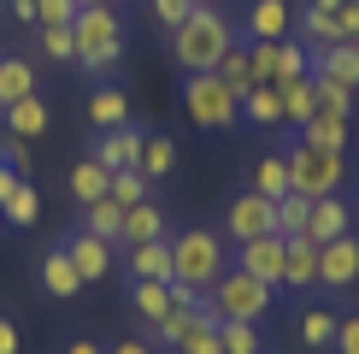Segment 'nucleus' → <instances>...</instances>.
Returning <instances> with one entry per match:
<instances>
[{
	"label": "nucleus",
	"instance_id": "obj_1",
	"mask_svg": "<svg viewBox=\"0 0 359 354\" xmlns=\"http://www.w3.org/2000/svg\"><path fill=\"white\" fill-rule=\"evenodd\" d=\"M236 48V18L224 6H194L171 29V59L183 71H218V59Z\"/></svg>",
	"mask_w": 359,
	"mask_h": 354
},
{
	"label": "nucleus",
	"instance_id": "obj_2",
	"mask_svg": "<svg viewBox=\"0 0 359 354\" xmlns=\"http://www.w3.org/2000/svg\"><path fill=\"white\" fill-rule=\"evenodd\" d=\"M71 36H77V65L88 77H107L118 65V53H124V18L112 6H83L71 18Z\"/></svg>",
	"mask_w": 359,
	"mask_h": 354
},
{
	"label": "nucleus",
	"instance_id": "obj_3",
	"mask_svg": "<svg viewBox=\"0 0 359 354\" xmlns=\"http://www.w3.org/2000/svg\"><path fill=\"white\" fill-rule=\"evenodd\" d=\"M283 154H289V189H294V195H306V201L341 195V183H348V159H341L336 148H318V142L294 136Z\"/></svg>",
	"mask_w": 359,
	"mask_h": 354
},
{
	"label": "nucleus",
	"instance_id": "obj_4",
	"mask_svg": "<svg viewBox=\"0 0 359 354\" xmlns=\"http://www.w3.org/2000/svg\"><path fill=\"white\" fill-rule=\"evenodd\" d=\"M230 272V254H224V242L212 230H183L171 236V284H189V289H212L218 277Z\"/></svg>",
	"mask_w": 359,
	"mask_h": 354
},
{
	"label": "nucleus",
	"instance_id": "obj_5",
	"mask_svg": "<svg viewBox=\"0 0 359 354\" xmlns=\"http://www.w3.org/2000/svg\"><path fill=\"white\" fill-rule=\"evenodd\" d=\"M183 112L194 118V130H206V136H224V130L242 124V100L218 83V71H189V83H183Z\"/></svg>",
	"mask_w": 359,
	"mask_h": 354
},
{
	"label": "nucleus",
	"instance_id": "obj_6",
	"mask_svg": "<svg viewBox=\"0 0 359 354\" xmlns=\"http://www.w3.org/2000/svg\"><path fill=\"white\" fill-rule=\"evenodd\" d=\"M271 301H277V289L259 284V277H248L242 266H230V272L206 289V307H212L218 319H248V324H259L265 313H271Z\"/></svg>",
	"mask_w": 359,
	"mask_h": 354
},
{
	"label": "nucleus",
	"instance_id": "obj_7",
	"mask_svg": "<svg viewBox=\"0 0 359 354\" xmlns=\"http://www.w3.org/2000/svg\"><path fill=\"white\" fill-rule=\"evenodd\" d=\"M224 230L236 242H253V236H277V201H265L259 189H242L230 206H224Z\"/></svg>",
	"mask_w": 359,
	"mask_h": 354
},
{
	"label": "nucleus",
	"instance_id": "obj_8",
	"mask_svg": "<svg viewBox=\"0 0 359 354\" xmlns=\"http://www.w3.org/2000/svg\"><path fill=\"white\" fill-rule=\"evenodd\" d=\"M283 260H289V242L283 236H253V242H236V266L259 284L283 289Z\"/></svg>",
	"mask_w": 359,
	"mask_h": 354
},
{
	"label": "nucleus",
	"instance_id": "obj_9",
	"mask_svg": "<svg viewBox=\"0 0 359 354\" xmlns=\"http://www.w3.org/2000/svg\"><path fill=\"white\" fill-rule=\"evenodd\" d=\"M318 284L324 289H353L359 284V236H336L318 248Z\"/></svg>",
	"mask_w": 359,
	"mask_h": 354
},
{
	"label": "nucleus",
	"instance_id": "obj_10",
	"mask_svg": "<svg viewBox=\"0 0 359 354\" xmlns=\"http://www.w3.org/2000/svg\"><path fill=\"white\" fill-rule=\"evenodd\" d=\"M294 36V12L289 0H253L242 18V41H289Z\"/></svg>",
	"mask_w": 359,
	"mask_h": 354
},
{
	"label": "nucleus",
	"instance_id": "obj_11",
	"mask_svg": "<svg viewBox=\"0 0 359 354\" xmlns=\"http://www.w3.org/2000/svg\"><path fill=\"white\" fill-rule=\"evenodd\" d=\"M65 254H71V266H77V277L83 284H100V277L112 272V242H100V236H88V230H77L65 242Z\"/></svg>",
	"mask_w": 359,
	"mask_h": 354
},
{
	"label": "nucleus",
	"instance_id": "obj_12",
	"mask_svg": "<svg viewBox=\"0 0 359 354\" xmlns=\"http://www.w3.org/2000/svg\"><path fill=\"white\" fill-rule=\"evenodd\" d=\"M312 242H336V236H353V206L341 201V195H324V201H312V225H306Z\"/></svg>",
	"mask_w": 359,
	"mask_h": 354
},
{
	"label": "nucleus",
	"instance_id": "obj_13",
	"mask_svg": "<svg viewBox=\"0 0 359 354\" xmlns=\"http://www.w3.org/2000/svg\"><path fill=\"white\" fill-rule=\"evenodd\" d=\"M312 77H330V83H341V88L359 95V48H353V41L318 48V53H312Z\"/></svg>",
	"mask_w": 359,
	"mask_h": 354
},
{
	"label": "nucleus",
	"instance_id": "obj_14",
	"mask_svg": "<svg viewBox=\"0 0 359 354\" xmlns=\"http://www.w3.org/2000/svg\"><path fill=\"white\" fill-rule=\"evenodd\" d=\"M124 266H130V284H171V236L165 242H136Z\"/></svg>",
	"mask_w": 359,
	"mask_h": 354
},
{
	"label": "nucleus",
	"instance_id": "obj_15",
	"mask_svg": "<svg viewBox=\"0 0 359 354\" xmlns=\"http://www.w3.org/2000/svg\"><path fill=\"white\" fill-rule=\"evenodd\" d=\"M36 284L48 289V295H59V301H71V295L83 289V277H77V266H71V254H65V242H59V248H48V254H41V266H36Z\"/></svg>",
	"mask_w": 359,
	"mask_h": 354
},
{
	"label": "nucleus",
	"instance_id": "obj_16",
	"mask_svg": "<svg viewBox=\"0 0 359 354\" xmlns=\"http://www.w3.org/2000/svg\"><path fill=\"white\" fill-rule=\"evenodd\" d=\"M142 142H147V136H142V130H130V124H124V130H107L95 159H100L107 171H136V166H142Z\"/></svg>",
	"mask_w": 359,
	"mask_h": 354
},
{
	"label": "nucleus",
	"instance_id": "obj_17",
	"mask_svg": "<svg viewBox=\"0 0 359 354\" xmlns=\"http://www.w3.org/2000/svg\"><path fill=\"white\" fill-rule=\"evenodd\" d=\"M318 284V242L289 236V260H283V289H312Z\"/></svg>",
	"mask_w": 359,
	"mask_h": 354
},
{
	"label": "nucleus",
	"instance_id": "obj_18",
	"mask_svg": "<svg viewBox=\"0 0 359 354\" xmlns=\"http://www.w3.org/2000/svg\"><path fill=\"white\" fill-rule=\"evenodd\" d=\"M0 124H6V136H41V130L53 124V112H48V100L41 95H24V100H12L6 112H0Z\"/></svg>",
	"mask_w": 359,
	"mask_h": 354
},
{
	"label": "nucleus",
	"instance_id": "obj_19",
	"mask_svg": "<svg viewBox=\"0 0 359 354\" xmlns=\"http://www.w3.org/2000/svg\"><path fill=\"white\" fill-rule=\"evenodd\" d=\"M294 41H301L306 53H318V48H336V41H341V29H336V12L301 6V12H294Z\"/></svg>",
	"mask_w": 359,
	"mask_h": 354
},
{
	"label": "nucleus",
	"instance_id": "obj_20",
	"mask_svg": "<svg viewBox=\"0 0 359 354\" xmlns=\"http://www.w3.org/2000/svg\"><path fill=\"white\" fill-rule=\"evenodd\" d=\"M24 95H36V65L24 53H0V112Z\"/></svg>",
	"mask_w": 359,
	"mask_h": 354
},
{
	"label": "nucleus",
	"instance_id": "obj_21",
	"mask_svg": "<svg viewBox=\"0 0 359 354\" xmlns=\"http://www.w3.org/2000/svg\"><path fill=\"white\" fill-rule=\"evenodd\" d=\"M218 83L230 88L236 100H242V95H253V88H259V71H253V59H248V41H236V48H230V53L218 59Z\"/></svg>",
	"mask_w": 359,
	"mask_h": 354
},
{
	"label": "nucleus",
	"instance_id": "obj_22",
	"mask_svg": "<svg viewBox=\"0 0 359 354\" xmlns=\"http://www.w3.org/2000/svg\"><path fill=\"white\" fill-rule=\"evenodd\" d=\"M118 242H165V213H159L154 201H142V206H124V236Z\"/></svg>",
	"mask_w": 359,
	"mask_h": 354
},
{
	"label": "nucleus",
	"instance_id": "obj_23",
	"mask_svg": "<svg viewBox=\"0 0 359 354\" xmlns=\"http://www.w3.org/2000/svg\"><path fill=\"white\" fill-rule=\"evenodd\" d=\"M88 118H95V130H124L130 95H124V88H112V83H100L95 95H88Z\"/></svg>",
	"mask_w": 359,
	"mask_h": 354
},
{
	"label": "nucleus",
	"instance_id": "obj_24",
	"mask_svg": "<svg viewBox=\"0 0 359 354\" xmlns=\"http://www.w3.org/2000/svg\"><path fill=\"white\" fill-rule=\"evenodd\" d=\"M242 118L259 124V130H277L283 124V88L277 83H259L253 95H242Z\"/></svg>",
	"mask_w": 359,
	"mask_h": 354
},
{
	"label": "nucleus",
	"instance_id": "obj_25",
	"mask_svg": "<svg viewBox=\"0 0 359 354\" xmlns=\"http://www.w3.org/2000/svg\"><path fill=\"white\" fill-rule=\"evenodd\" d=\"M248 189H259L265 201H283V195H289V154H259V159H253V183Z\"/></svg>",
	"mask_w": 359,
	"mask_h": 354
},
{
	"label": "nucleus",
	"instance_id": "obj_26",
	"mask_svg": "<svg viewBox=\"0 0 359 354\" xmlns=\"http://www.w3.org/2000/svg\"><path fill=\"white\" fill-rule=\"evenodd\" d=\"M348 136H353V124H348V118H336V112H312L306 124H301V142L336 148V154H348Z\"/></svg>",
	"mask_w": 359,
	"mask_h": 354
},
{
	"label": "nucleus",
	"instance_id": "obj_27",
	"mask_svg": "<svg viewBox=\"0 0 359 354\" xmlns=\"http://www.w3.org/2000/svg\"><path fill=\"white\" fill-rule=\"evenodd\" d=\"M83 230L100 236V242H118V236H124V206H118L112 195H100L95 206H83Z\"/></svg>",
	"mask_w": 359,
	"mask_h": 354
},
{
	"label": "nucleus",
	"instance_id": "obj_28",
	"mask_svg": "<svg viewBox=\"0 0 359 354\" xmlns=\"http://www.w3.org/2000/svg\"><path fill=\"white\" fill-rule=\"evenodd\" d=\"M147 183H159V177H171L177 171V142L171 136H147L142 142V166H136Z\"/></svg>",
	"mask_w": 359,
	"mask_h": 354
},
{
	"label": "nucleus",
	"instance_id": "obj_29",
	"mask_svg": "<svg viewBox=\"0 0 359 354\" xmlns=\"http://www.w3.org/2000/svg\"><path fill=\"white\" fill-rule=\"evenodd\" d=\"M218 324H224V319L212 313V307H206V313L189 324V336L177 343V354H224V343H218Z\"/></svg>",
	"mask_w": 359,
	"mask_h": 354
},
{
	"label": "nucleus",
	"instance_id": "obj_30",
	"mask_svg": "<svg viewBox=\"0 0 359 354\" xmlns=\"http://www.w3.org/2000/svg\"><path fill=\"white\" fill-rule=\"evenodd\" d=\"M107 166H100V159H83V166H71V195H77L83 206H95L100 195H107Z\"/></svg>",
	"mask_w": 359,
	"mask_h": 354
},
{
	"label": "nucleus",
	"instance_id": "obj_31",
	"mask_svg": "<svg viewBox=\"0 0 359 354\" xmlns=\"http://www.w3.org/2000/svg\"><path fill=\"white\" fill-rule=\"evenodd\" d=\"M130 307H136L147 324H159L171 313V284H130Z\"/></svg>",
	"mask_w": 359,
	"mask_h": 354
},
{
	"label": "nucleus",
	"instance_id": "obj_32",
	"mask_svg": "<svg viewBox=\"0 0 359 354\" xmlns=\"http://www.w3.org/2000/svg\"><path fill=\"white\" fill-rule=\"evenodd\" d=\"M306 225H312V201L289 189V195L277 201V236L283 242H289V236H306Z\"/></svg>",
	"mask_w": 359,
	"mask_h": 354
},
{
	"label": "nucleus",
	"instance_id": "obj_33",
	"mask_svg": "<svg viewBox=\"0 0 359 354\" xmlns=\"http://www.w3.org/2000/svg\"><path fill=\"white\" fill-rule=\"evenodd\" d=\"M312 112H318V95H312V77H301V83H289V88H283V124H294V130H301Z\"/></svg>",
	"mask_w": 359,
	"mask_h": 354
},
{
	"label": "nucleus",
	"instance_id": "obj_34",
	"mask_svg": "<svg viewBox=\"0 0 359 354\" xmlns=\"http://www.w3.org/2000/svg\"><path fill=\"white\" fill-rule=\"evenodd\" d=\"M218 343H224V354H265L259 324H248V319H224L218 324Z\"/></svg>",
	"mask_w": 359,
	"mask_h": 354
},
{
	"label": "nucleus",
	"instance_id": "obj_35",
	"mask_svg": "<svg viewBox=\"0 0 359 354\" xmlns=\"http://www.w3.org/2000/svg\"><path fill=\"white\" fill-rule=\"evenodd\" d=\"M0 213H6V225H12V230H29V225L41 218V195H36L29 183H18V195H12L6 206H0Z\"/></svg>",
	"mask_w": 359,
	"mask_h": 354
},
{
	"label": "nucleus",
	"instance_id": "obj_36",
	"mask_svg": "<svg viewBox=\"0 0 359 354\" xmlns=\"http://www.w3.org/2000/svg\"><path fill=\"white\" fill-rule=\"evenodd\" d=\"M301 343L306 348H330L336 343V313L330 307H312V313L301 319Z\"/></svg>",
	"mask_w": 359,
	"mask_h": 354
},
{
	"label": "nucleus",
	"instance_id": "obj_37",
	"mask_svg": "<svg viewBox=\"0 0 359 354\" xmlns=\"http://www.w3.org/2000/svg\"><path fill=\"white\" fill-rule=\"evenodd\" d=\"M248 59L259 71V83H283V41H248Z\"/></svg>",
	"mask_w": 359,
	"mask_h": 354
},
{
	"label": "nucleus",
	"instance_id": "obj_38",
	"mask_svg": "<svg viewBox=\"0 0 359 354\" xmlns=\"http://www.w3.org/2000/svg\"><path fill=\"white\" fill-rule=\"evenodd\" d=\"M312 95H318V112L353 118V88H341V83H330V77H312Z\"/></svg>",
	"mask_w": 359,
	"mask_h": 354
},
{
	"label": "nucleus",
	"instance_id": "obj_39",
	"mask_svg": "<svg viewBox=\"0 0 359 354\" xmlns=\"http://www.w3.org/2000/svg\"><path fill=\"white\" fill-rule=\"evenodd\" d=\"M107 195H112L118 206H142V201H147V177H142V171H112V177H107Z\"/></svg>",
	"mask_w": 359,
	"mask_h": 354
},
{
	"label": "nucleus",
	"instance_id": "obj_40",
	"mask_svg": "<svg viewBox=\"0 0 359 354\" xmlns=\"http://www.w3.org/2000/svg\"><path fill=\"white\" fill-rule=\"evenodd\" d=\"M194 319H201V313H183V307H171V313L154 324V348H177V343L189 336V324H194Z\"/></svg>",
	"mask_w": 359,
	"mask_h": 354
},
{
	"label": "nucleus",
	"instance_id": "obj_41",
	"mask_svg": "<svg viewBox=\"0 0 359 354\" xmlns=\"http://www.w3.org/2000/svg\"><path fill=\"white\" fill-rule=\"evenodd\" d=\"M41 53L53 59H77V36H71V24H41Z\"/></svg>",
	"mask_w": 359,
	"mask_h": 354
},
{
	"label": "nucleus",
	"instance_id": "obj_42",
	"mask_svg": "<svg viewBox=\"0 0 359 354\" xmlns=\"http://www.w3.org/2000/svg\"><path fill=\"white\" fill-rule=\"evenodd\" d=\"M336 354H359V307H348V313L336 319Z\"/></svg>",
	"mask_w": 359,
	"mask_h": 354
},
{
	"label": "nucleus",
	"instance_id": "obj_43",
	"mask_svg": "<svg viewBox=\"0 0 359 354\" xmlns=\"http://www.w3.org/2000/svg\"><path fill=\"white\" fill-rule=\"evenodd\" d=\"M147 6H154V24H159V29H165V36H171V29H177V24H183V18H189V12H194V6H189V0H147Z\"/></svg>",
	"mask_w": 359,
	"mask_h": 354
},
{
	"label": "nucleus",
	"instance_id": "obj_44",
	"mask_svg": "<svg viewBox=\"0 0 359 354\" xmlns=\"http://www.w3.org/2000/svg\"><path fill=\"white\" fill-rule=\"evenodd\" d=\"M77 0H36V24H71Z\"/></svg>",
	"mask_w": 359,
	"mask_h": 354
},
{
	"label": "nucleus",
	"instance_id": "obj_45",
	"mask_svg": "<svg viewBox=\"0 0 359 354\" xmlns=\"http://www.w3.org/2000/svg\"><path fill=\"white\" fill-rule=\"evenodd\" d=\"M0 166H12V171H24V166H29L24 136H6V130H0Z\"/></svg>",
	"mask_w": 359,
	"mask_h": 354
},
{
	"label": "nucleus",
	"instance_id": "obj_46",
	"mask_svg": "<svg viewBox=\"0 0 359 354\" xmlns=\"http://www.w3.org/2000/svg\"><path fill=\"white\" fill-rule=\"evenodd\" d=\"M336 29H341V41H359V0H341L336 6Z\"/></svg>",
	"mask_w": 359,
	"mask_h": 354
},
{
	"label": "nucleus",
	"instance_id": "obj_47",
	"mask_svg": "<svg viewBox=\"0 0 359 354\" xmlns=\"http://www.w3.org/2000/svg\"><path fill=\"white\" fill-rule=\"evenodd\" d=\"M18 183H24V171H12V166H0V206H6L12 195H18Z\"/></svg>",
	"mask_w": 359,
	"mask_h": 354
},
{
	"label": "nucleus",
	"instance_id": "obj_48",
	"mask_svg": "<svg viewBox=\"0 0 359 354\" xmlns=\"http://www.w3.org/2000/svg\"><path fill=\"white\" fill-rule=\"evenodd\" d=\"M18 348H24L18 324H12V319H0V354H18Z\"/></svg>",
	"mask_w": 359,
	"mask_h": 354
},
{
	"label": "nucleus",
	"instance_id": "obj_49",
	"mask_svg": "<svg viewBox=\"0 0 359 354\" xmlns=\"http://www.w3.org/2000/svg\"><path fill=\"white\" fill-rule=\"evenodd\" d=\"M107 354H154V343H142V336H124V343H112Z\"/></svg>",
	"mask_w": 359,
	"mask_h": 354
},
{
	"label": "nucleus",
	"instance_id": "obj_50",
	"mask_svg": "<svg viewBox=\"0 0 359 354\" xmlns=\"http://www.w3.org/2000/svg\"><path fill=\"white\" fill-rule=\"evenodd\" d=\"M65 354H107V348H100L95 336H77V343H65Z\"/></svg>",
	"mask_w": 359,
	"mask_h": 354
},
{
	"label": "nucleus",
	"instance_id": "obj_51",
	"mask_svg": "<svg viewBox=\"0 0 359 354\" xmlns=\"http://www.w3.org/2000/svg\"><path fill=\"white\" fill-rule=\"evenodd\" d=\"M12 18H18V24H36V0H12Z\"/></svg>",
	"mask_w": 359,
	"mask_h": 354
},
{
	"label": "nucleus",
	"instance_id": "obj_52",
	"mask_svg": "<svg viewBox=\"0 0 359 354\" xmlns=\"http://www.w3.org/2000/svg\"><path fill=\"white\" fill-rule=\"evenodd\" d=\"M306 6H318V12H336V6H341V0H306Z\"/></svg>",
	"mask_w": 359,
	"mask_h": 354
},
{
	"label": "nucleus",
	"instance_id": "obj_53",
	"mask_svg": "<svg viewBox=\"0 0 359 354\" xmlns=\"http://www.w3.org/2000/svg\"><path fill=\"white\" fill-rule=\"evenodd\" d=\"M83 6H112V0H77V12H83Z\"/></svg>",
	"mask_w": 359,
	"mask_h": 354
},
{
	"label": "nucleus",
	"instance_id": "obj_54",
	"mask_svg": "<svg viewBox=\"0 0 359 354\" xmlns=\"http://www.w3.org/2000/svg\"><path fill=\"white\" fill-rule=\"evenodd\" d=\"M189 6H218V0H189Z\"/></svg>",
	"mask_w": 359,
	"mask_h": 354
},
{
	"label": "nucleus",
	"instance_id": "obj_55",
	"mask_svg": "<svg viewBox=\"0 0 359 354\" xmlns=\"http://www.w3.org/2000/svg\"><path fill=\"white\" fill-rule=\"evenodd\" d=\"M353 48H359V41H353Z\"/></svg>",
	"mask_w": 359,
	"mask_h": 354
},
{
	"label": "nucleus",
	"instance_id": "obj_56",
	"mask_svg": "<svg viewBox=\"0 0 359 354\" xmlns=\"http://www.w3.org/2000/svg\"><path fill=\"white\" fill-rule=\"evenodd\" d=\"M0 218H6V213H0Z\"/></svg>",
	"mask_w": 359,
	"mask_h": 354
}]
</instances>
